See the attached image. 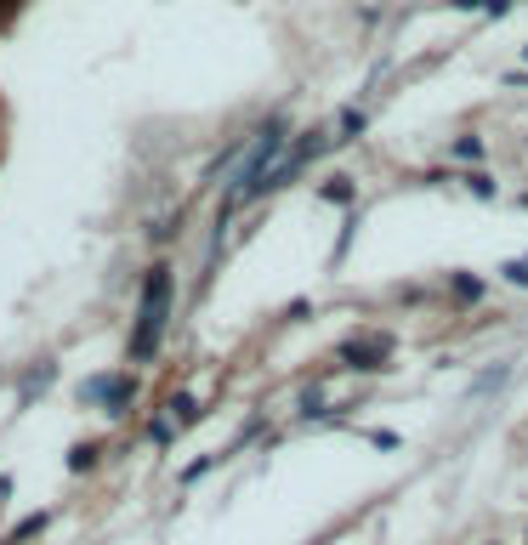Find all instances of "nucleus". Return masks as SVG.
Returning <instances> with one entry per match:
<instances>
[{"label": "nucleus", "mask_w": 528, "mask_h": 545, "mask_svg": "<svg viewBox=\"0 0 528 545\" xmlns=\"http://www.w3.org/2000/svg\"><path fill=\"white\" fill-rule=\"evenodd\" d=\"M40 528H46V511H40V517H29V523H23V528H18V534H12V540H35Z\"/></svg>", "instance_id": "obj_15"}, {"label": "nucleus", "mask_w": 528, "mask_h": 545, "mask_svg": "<svg viewBox=\"0 0 528 545\" xmlns=\"http://www.w3.org/2000/svg\"><path fill=\"white\" fill-rule=\"evenodd\" d=\"M171 421L176 426H194L199 421V398H194V392H176V398H171Z\"/></svg>", "instance_id": "obj_5"}, {"label": "nucleus", "mask_w": 528, "mask_h": 545, "mask_svg": "<svg viewBox=\"0 0 528 545\" xmlns=\"http://www.w3.org/2000/svg\"><path fill=\"white\" fill-rule=\"evenodd\" d=\"M511 6H517V0H489L483 12H489V18H500V12H511Z\"/></svg>", "instance_id": "obj_17"}, {"label": "nucleus", "mask_w": 528, "mask_h": 545, "mask_svg": "<svg viewBox=\"0 0 528 545\" xmlns=\"http://www.w3.org/2000/svg\"><path fill=\"white\" fill-rule=\"evenodd\" d=\"M523 57H528V52H523Z\"/></svg>", "instance_id": "obj_18"}, {"label": "nucleus", "mask_w": 528, "mask_h": 545, "mask_svg": "<svg viewBox=\"0 0 528 545\" xmlns=\"http://www.w3.org/2000/svg\"><path fill=\"white\" fill-rule=\"evenodd\" d=\"M318 194L330 199V205H347V199H352V182H347V176H335V182H324Z\"/></svg>", "instance_id": "obj_7"}, {"label": "nucleus", "mask_w": 528, "mask_h": 545, "mask_svg": "<svg viewBox=\"0 0 528 545\" xmlns=\"http://www.w3.org/2000/svg\"><path fill=\"white\" fill-rule=\"evenodd\" d=\"M131 392H137L131 375H91L86 387H80V398H86V404H108V415H120V409L131 404Z\"/></svg>", "instance_id": "obj_2"}, {"label": "nucleus", "mask_w": 528, "mask_h": 545, "mask_svg": "<svg viewBox=\"0 0 528 545\" xmlns=\"http://www.w3.org/2000/svg\"><path fill=\"white\" fill-rule=\"evenodd\" d=\"M171 267H154L148 279H142V301H137V324H131V358L137 364H148L159 352V341H165V324H171Z\"/></svg>", "instance_id": "obj_1"}, {"label": "nucleus", "mask_w": 528, "mask_h": 545, "mask_svg": "<svg viewBox=\"0 0 528 545\" xmlns=\"http://www.w3.org/2000/svg\"><path fill=\"white\" fill-rule=\"evenodd\" d=\"M500 279H506V284H523V290H528V262H506V267H500Z\"/></svg>", "instance_id": "obj_12"}, {"label": "nucleus", "mask_w": 528, "mask_h": 545, "mask_svg": "<svg viewBox=\"0 0 528 545\" xmlns=\"http://www.w3.org/2000/svg\"><path fill=\"white\" fill-rule=\"evenodd\" d=\"M335 131H341V142H352V137H358V131H364V114H358V108H347V114H341V125H335Z\"/></svg>", "instance_id": "obj_9"}, {"label": "nucleus", "mask_w": 528, "mask_h": 545, "mask_svg": "<svg viewBox=\"0 0 528 545\" xmlns=\"http://www.w3.org/2000/svg\"><path fill=\"white\" fill-rule=\"evenodd\" d=\"M176 432H182V426H176V421H154V426H148V438H154V443H171Z\"/></svg>", "instance_id": "obj_13"}, {"label": "nucleus", "mask_w": 528, "mask_h": 545, "mask_svg": "<svg viewBox=\"0 0 528 545\" xmlns=\"http://www.w3.org/2000/svg\"><path fill=\"white\" fill-rule=\"evenodd\" d=\"M455 296H483V284H477V279H466V273H460V279H455Z\"/></svg>", "instance_id": "obj_16"}, {"label": "nucleus", "mask_w": 528, "mask_h": 545, "mask_svg": "<svg viewBox=\"0 0 528 545\" xmlns=\"http://www.w3.org/2000/svg\"><path fill=\"white\" fill-rule=\"evenodd\" d=\"M211 466H216V455H205V460H194V466H188V472H182V483H199V477L211 472Z\"/></svg>", "instance_id": "obj_14"}, {"label": "nucleus", "mask_w": 528, "mask_h": 545, "mask_svg": "<svg viewBox=\"0 0 528 545\" xmlns=\"http://www.w3.org/2000/svg\"><path fill=\"white\" fill-rule=\"evenodd\" d=\"M46 381H52V364H40V370L29 375V381H23V387H18V409H29V404H35L40 392H46Z\"/></svg>", "instance_id": "obj_4"}, {"label": "nucleus", "mask_w": 528, "mask_h": 545, "mask_svg": "<svg viewBox=\"0 0 528 545\" xmlns=\"http://www.w3.org/2000/svg\"><path fill=\"white\" fill-rule=\"evenodd\" d=\"M500 381H506V364H494V370L483 375V381H472V398H483V392H494V387H500Z\"/></svg>", "instance_id": "obj_11"}, {"label": "nucleus", "mask_w": 528, "mask_h": 545, "mask_svg": "<svg viewBox=\"0 0 528 545\" xmlns=\"http://www.w3.org/2000/svg\"><path fill=\"white\" fill-rule=\"evenodd\" d=\"M341 364L358 370V375L381 370V364H387V341H381V335H352V341H341Z\"/></svg>", "instance_id": "obj_3"}, {"label": "nucleus", "mask_w": 528, "mask_h": 545, "mask_svg": "<svg viewBox=\"0 0 528 545\" xmlns=\"http://www.w3.org/2000/svg\"><path fill=\"white\" fill-rule=\"evenodd\" d=\"M466 188H472L477 199H494V194H500V188H494V176H483V171H472V176H466Z\"/></svg>", "instance_id": "obj_10"}, {"label": "nucleus", "mask_w": 528, "mask_h": 545, "mask_svg": "<svg viewBox=\"0 0 528 545\" xmlns=\"http://www.w3.org/2000/svg\"><path fill=\"white\" fill-rule=\"evenodd\" d=\"M91 460H97V443H74V455H69V472H91Z\"/></svg>", "instance_id": "obj_8"}, {"label": "nucleus", "mask_w": 528, "mask_h": 545, "mask_svg": "<svg viewBox=\"0 0 528 545\" xmlns=\"http://www.w3.org/2000/svg\"><path fill=\"white\" fill-rule=\"evenodd\" d=\"M449 154L455 159H483V137H455L449 142Z\"/></svg>", "instance_id": "obj_6"}]
</instances>
